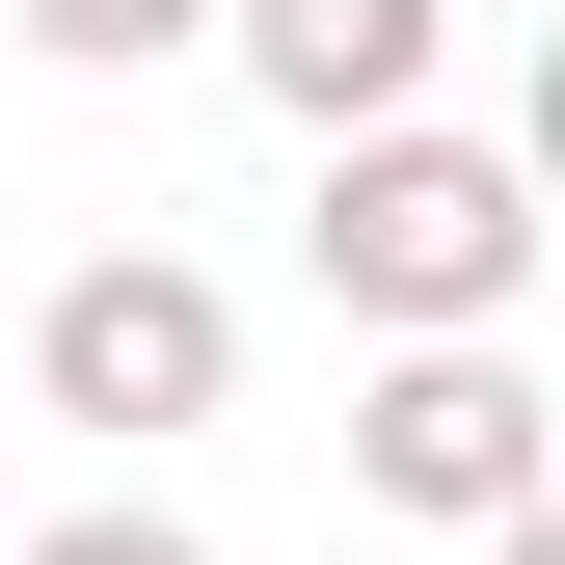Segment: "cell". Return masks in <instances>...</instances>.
Listing matches in <instances>:
<instances>
[{
    "instance_id": "7",
    "label": "cell",
    "mask_w": 565,
    "mask_h": 565,
    "mask_svg": "<svg viewBox=\"0 0 565 565\" xmlns=\"http://www.w3.org/2000/svg\"><path fill=\"white\" fill-rule=\"evenodd\" d=\"M484 565H565V458H539V484H512V512H484Z\"/></svg>"
},
{
    "instance_id": "4",
    "label": "cell",
    "mask_w": 565,
    "mask_h": 565,
    "mask_svg": "<svg viewBox=\"0 0 565 565\" xmlns=\"http://www.w3.org/2000/svg\"><path fill=\"white\" fill-rule=\"evenodd\" d=\"M243 82L297 108V135H377V108H431V54H458V0H243Z\"/></svg>"
},
{
    "instance_id": "5",
    "label": "cell",
    "mask_w": 565,
    "mask_h": 565,
    "mask_svg": "<svg viewBox=\"0 0 565 565\" xmlns=\"http://www.w3.org/2000/svg\"><path fill=\"white\" fill-rule=\"evenodd\" d=\"M0 28H28L54 82H162V54H216L243 0H0Z\"/></svg>"
},
{
    "instance_id": "1",
    "label": "cell",
    "mask_w": 565,
    "mask_h": 565,
    "mask_svg": "<svg viewBox=\"0 0 565 565\" xmlns=\"http://www.w3.org/2000/svg\"><path fill=\"white\" fill-rule=\"evenodd\" d=\"M539 243H565V189L512 162V135H431V108H377V135H323V189H297V269L350 323H512L539 297Z\"/></svg>"
},
{
    "instance_id": "6",
    "label": "cell",
    "mask_w": 565,
    "mask_h": 565,
    "mask_svg": "<svg viewBox=\"0 0 565 565\" xmlns=\"http://www.w3.org/2000/svg\"><path fill=\"white\" fill-rule=\"evenodd\" d=\"M0 565H216V539H189V512H28Z\"/></svg>"
},
{
    "instance_id": "9",
    "label": "cell",
    "mask_w": 565,
    "mask_h": 565,
    "mask_svg": "<svg viewBox=\"0 0 565 565\" xmlns=\"http://www.w3.org/2000/svg\"><path fill=\"white\" fill-rule=\"evenodd\" d=\"M0 539H28V458H0Z\"/></svg>"
},
{
    "instance_id": "3",
    "label": "cell",
    "mask_w": 565,
    "mask_h": 565,
    "mask_svg": "<svg viewBox=\"0 0 565 565\" xmlns=\"http://www.w3.org/2000/svg\"><path fill=\"white\" fill-rule=\"evenodd\" d=\"M539 458H565V404L512 377V323H404L350 377V512H404V539H484Z\"/></svg>"
},
{
    "instance_id": "8",
    "label": "cell",
    "mask_w": 565,
    "mask_h": 565,
    "mask_svg": "<svg viewBox=\"0 0 565 565\" xmlns=\"http://www.w3.org/2000/svg\"><path fill=\"white\" fill-rule=\"evenodd\" d=\"M512 162H539V189H565V28H539V82H512Z\"/></svg>"
},
{
    "instance_id": "2",
    "label": "cell",
    "mask_w": 565,
    "mask_h": 565,
    "mask_svg": "<svg viewBox=\"0 0 565 565\" xmlns=\"http://www.w3.org/2000/svg\"><path fill=\"white\" fill-rule=\"evenodd\" d=\"M28 404H54V431H216V404H243V297L189 243H82L28 297Z\"/></svg>"
}]
</instances>
